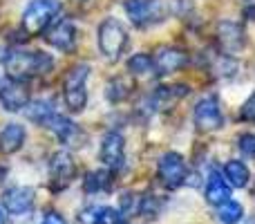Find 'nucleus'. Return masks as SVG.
<instances>
[{"label":"nucleus","instance_id":"39448f33","mask_svg":"<svg viewBox=\"0 0 255 224\" xmlns=\"http://www.w3.org/2000/svg\"><path fill=\"white\" fill-rule=\"evenodd\" d=\"M0 103L4 106V110H11V112L27 108V103H29L27 85L20 79H13V76L0 79Z\"/></svg>","mask_w":255,"mask_h":224},{"label":"nucleus","instance_id":"2eb2a0df","mask_svg":"<svg viewBox=\"0 0 255 224\" xmlns=\"http://www.w3.org/2000/svg\"><path fill=\"white\" fill-rule=\"evenodd\" d=\"M25 137H27V132L20 123H7L0 130V150L2 153H16V150L22 148Z\"/></svg>","mask_w":255,"mask_h":224},{"label":"nucleus","instance_id":"9b49d317","mask_svg":"<svg viewBox=\"0 0 255 224\" xmlns=\"http://www.w3.org/2000/svg\"><path fill=\"white\" fill-rule=\"evenodd\" d=\"M31 204H34V191L27 189V186H13L4 193V209L13 216L29 211Z\"/></svg>","mask_w":255,"mask_h":224},{"label":"nucleus","instance_id":"f3484780","mask_svg":"<svg viewBox=\"0 0 255 224\" xmlns=\"http://www.w3.org/2000/svg\"><path fill=\"white\" fill-rule=\"evenodd\" d=\"M186 94H188V88L181 85V83H177V85H163V88H157L150 99H152V103H157L159 108H168L175 101H179L181 97H186Z\"/></svg>","mask_w":255,"mask_h":224},{"label":"nucleus","instance_id":"1a4fd4ad","mask_svg":"<svg viewBox=\"0 0 255 224\" xmlns=\"http://www.w3.org/2000/svg\"><path fill=\"white\" fill-rule=\"evenodd\" d=\"M217 38H220L222 52L226 56H233L244 47V31L238 22H220L217 25Z\"/></svg>","mask_w":255,"mask_h":224},{"label":"nucleus","instance_id":"4be33fe9","mask_svg":"<svg viewBox=\"0 0 255 224\" xmlns=\"http://www.w3.org/2000/svg\"><path fill=\"white\" fill-rule=\"evenodd\" d=\"M65 106L70 108L72 112H81L88 103V92H85V85H76V88H65Z\"/></svg>","mask_w":255,"mask_h":224},{"label":"nucleus","instance_id":"6ab92c4d","mask_svg":"<svg viewBox=\"0 0 255 224\" xmlns=\"http://www.w3.org/2000/svg\"><path fill=\"white\" fill-rule=\"evenodd\" d=\"M224 175H226V180H229L231 186L242 189V186L249 184L251 173H249V166L244 162H240V159H231V162H226V166H224Z\"/></svg>","mask_w":255,"mask_h":224},{"label":"nucleus","instance_id":"f8f14e48","mask_svg":"<svg viewBox=\"0 0 255 224\" xmlns=\"http://www.w3.org/2000/svg\"><path fill=\"white\" fill-rule=\"evenodd\" d=\"M159 11L157 0H126V13L134 25H145L152 22V18Z\"/></svg>","mask_w":255,"mask_h":224},{"label":"nucleus","instance_id":"a878e982","mask_svg":"<svg viewBox=\"0 0 255 224\" xmlns=\"http://www.w3.org/2000/svg\"><path fill=\"white\" fill-rule=\"evenodd\" d=\"M88 72H90V67H88V65H74V67H72V70L65 74V79H63V85H65V88H76V85H85Z\"/></svg>","mask_w":255,"mask_h":224},{"label":"nucleus","instance_id":"6e6552de","mask_svg":"<svg viewBox=\"0 0 255 224\" xmlns=\"http://www.w3.org/2000/svg\"><path fill=\"white\" fill-rule=\"evenodd\" d=\"M126 159V139L121 132L112 130L103 137L101 144V162L108 168H121Z\"/></svg>","mask_w":255,"mask_h":224},{"label":"nucleus","instance_id":"9d476101","mask_svg":"<svg viewBox=\"0 0 255 224\" xmlns=\"http://www.w3.org/2000/svg\"><path fill=\"white\" fill-rule=\"evenodd\" d=\"M47 40L61 52H72L76 47V27L72 20H61L47 31Z\"/></svg>","mask_w":255,"mask_h":224},{"label":"nucleus","instance_id":"7ed1b4c3","mask_svg":"<svg viewBox=\"0 0 255 224\" xmlns=\"http://www.w3.org/2000/svg\"><path fill=\"white\" fill-rule=\"evenodd\" d=\"M128 45V34L119 20L106 18L99 25V47L108 58H117Z\"/></svg>","mask_w":255,"mask_h":224},{"label":"nucleus","instance_id":"f03ea898","mask_svg":"<svg viewBox=\"0 0 255 224\" xmlns=\"http://www.w3.org/2000/svg\"><path fill=\"white\" fill-rule=\"evenodd\" d=\"M61 11V0H34L22 13V29L25 34H40L49 27L54 16Z\"/></svg>","mask_w":255,"mask_h":224},{"label":"nucleus","instance_id":"423d86ee","mask_svg":"<svg viewBox=\"0 0 255 224\" xmlns=\"http://www.w3.org/2000/svg\"><path fill=\"white\" fill-rule=\"evenodd\" d=\"M186 175H188V168H186V162L179 153L161 155V159H159V180H161L163 186L177 189L186 182Z\"/></svg>","mask_w":255,"mask_h":224},{"label":"nucleus","instance_id":"c756f323","mask_svg":"<svg viewBox=\"0 0 255 224\" xmlns=\"http://www.w3.org/2000/svg\"><path fill=\"white\" fill-rule=\"evenodd\" d=\"M7 222V213H4V209L0 207V224H4Z\"/></svg>","mask_w":255,"mask_h":224},{"label":"nucleus","instance_id":"ddd939ff","mask_svg":"<svg viewBox=\"0 0 255 224\" xmlns=\"http://www.w3.org/2000/svg\"><path fill=\"white\" fill-rule=\"evenodd\" d=\"M74 171H76L74 162H72V157L65 153V150H58V153L52 157V162H49V175H52V180L61 186L70 184L72 177H74Z\"/></svg>","mask_w":255,"mask_h":224},{"label":"nucleus","instance_id":"bb28decb","mask_svg":"<svg viewBox=\"0 0 255 224\" xmlns=\"http://www.w3.org/2000/svg\"><path fill=\"white\" fill-rule=\"evenodd\" d=\"M240 150L255 159V132H249V135L240 137Z\"/></svg>","mask_w":255,"mask_h":224},{"label":"nucleus","instance_id":"20e7f679","mask_svg":"<svg viewBox=\"0 0 255 224\" xmlns=\"http://www.w3.org/2000/svg\"><path fill=\"white\" fill-rule=\"evenodd\" d=\"M193 117H195V126L199 130H217V128L224 126V114H222L220 101H217L215 94H208V97L199 99Z\"/></svg>","mask_w":255,"mask_h":224},{"label":"nucleus","instance_id":"4468645a","mask_svg":"<svg viewBox=\"0 0 255 224\" xmlns=\"http://www.w3.org/2000/svg\"><path fill=\"white\" fill-rule=\"evenodd\" d=\"M81 224H121V213L110 207H88L79 213Z\"/></svg>","mask_w":255,"mask_h":224},{"label":"nucleus","instance_id":"cd10ccee","mask_svg":"<svg viewBox=\"0 0 255 224\" xmlns=\"http://www.w3.org/2000/svg\"><path fill=\"white\" fill-rule=\"evenodd\" d=\"M242 117L244 119H249V121H255V94L251 99H249L247 103H244V108H242Z\"/></svg>","mask_w":255,"mask_h":224},{"label":"nucleus","instance_id":"5701e85b","mask_svg":"<svg viewBox=\"0 0 255 224\" xmlns=\"http://www.w3.org/2000/svg\"><path fill=\"white\" fill-rule=\"evenodd\" d=\"M217 216H220V220L224 224H238L244 216V209H242V204L235 202V200H226L224 204H220Z\"/></svg>","mask_w":255,"mask_h":224},{"label":"nucleus","instance_id":"412c9836","mask_svg":"<svg viewBox=\"0 0 255 224\" xmlns=\"http://www.w3.org/2000/svg\"><path fill=\"white\" fill-rule=\"evenodd\" d=\"M54 114L56 112H54L52 101H45V99H38V101H34L31 106H27V117H29L34 123H43L45 126Z\"/></svg>","mask_w":255,"mask_h":224},{"label":"nucleus","instance_id":"f257e3e1","mask_svg":"<svg viewBox=\"0 0 255 224\" xmlns=\"http://www.w3.org/2000/svg\"><path fill=\"white\" fill-rule=\"evenodd\" d=\"M7 70L13 79H25V76H31V74H45L54 67V58L49 54H43V52H16L11 54L9 52V58L7 61Z\"/></svg>","mask_w":255,"mask_h":224},{"label":"nucleus","instance_id":"aec40b11","mask_svg":"<svg viewBox=\"0 0 255 224\" xmlns=\"http://www.w3.org/2000/svg\"><path fill=\"white\" fill-rule=\"evenodd\" d=\"M132 81L130 79H126V76H117V79H112L110 83H108V99H110L112 103H121V101H126L128 97H130V92H132Z\"/></svg>","mask_w":255,"mask_h":224},{"label":"nucleus","instance_id":"0eeeda50","mask_svg":"<svg viewBox=\"0 0 255 224\" xmlns=\"http://www.w3.org/2000/svg\"><path fill=\"white\" fill-rule=\"evenodd\" d=\"M186 61H188V56L181 49L170 47V45H161V47H157V52L152 56V70L157 76H166L170 72H177L179 67H184Z\"/></svg>","mask_w":255,"mask_h":224},{"label":"nucleus","instance_id":"393cba45","mask_svg":"<svg viewBox=\"0 0 255 224\" xmlns=\"http://www.w3.org/2000/svg\"><path fill=\"white\" fill-rule=\"evenodd\" d=\"M128 70L134 76H143L152 72V56L148 54H134V56L128 58Z\"/></svg>","mask_w":255,"mask_h":224},{"label":"nucleus","instance_id":"a211bd4d","mask_svg":"<svg viewBox=\"0 0 255 224\" xmlns=\"http://www.w3.org/2000/svg\"><path fill=\"white\" fill-rule=\"evenodd\" d=\"M45 126H47L61 141H65V144H70V141L79 135V126H76L74 121H70V119L61 117V114H54V117L49 119Z\"/></svg>","mask_w":255,"mask_h":224},{"label":"nucleus","instance_id":"dca6fc26","mask_svg":"<svg viewBox=\"0 0 255 224\" xmlns=\"http://www.w3.org/2000/svg\"><path fill=\"white\" fill-rule=\"evenodd\" d=\"M226 200H231V184L220 175V173H211L206 184V202L208 204H224Z\"/></svg>","mask_w":255,"mask_h":224},{"label":"nucleus","instance_id":"c85d7f7f","mask_svg":"<svg viewBox=\"0 0 255 224\" xmlns=\"http://www.w3.org/2000/svg\"><path fill=\"white\" fill-rule=\"evenodd\" d=\"M40 224H67V222H65V218L58 216V213H47Z\"/></svg>","mask_w":255,"mask_h":224},{"label":"nucleus","instance_id":"b1692460","mask_svg":"<svg viewBox=\"0 0 255 224\" xmlns=\"http://www.w3.org/2000/svg\"><path fill=\"white\" fill-rule=\"evenodd\" d=\"M108 182H110V175L106 171H92L85 175V191L88 193H99V191H106L108 189Z\"/></svg>","mask_w":255,"mask_h":224}]
</instances>
